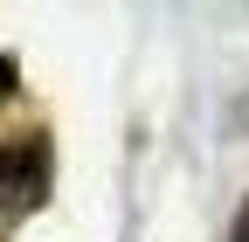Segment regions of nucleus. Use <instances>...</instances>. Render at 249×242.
<instances>
[{
	"instance_id": "f257e3e1",
	"label": "nucleus",
	"mask_w": 249,
	"mask_h": 242,
	"mask_svg": "<svg viewBox=\"0 0 249 242\" xmlns=\"http://www.w3.org/2000/svg\"><path fill=\"white\" fill-rule=\"evenodd\" d=\"M35 201V153H0V228Z\"/></svg>"
},
{
	"instance_id": "f03ea898",
	"label": "nucleus",
	"mask_w": 249,
	"mask_h": 242,
	"mask_svg": "<svg viewBox=\"0 0 249 242\" xmlns=\"http://www.w3.org/2000/svg\"><path fill=\"white\" fill-rule=\"evenodd\" d=\"M7 90H14V63H0V97H7Z\"/></svg>"
},
{
	"instance_id": "7ed1b4c3",
	"label": "nucleus",
	"mask_w": 249,
	"mask_h": 242,
	"mask_svg": "<svg viewBox=\"0 0 249 242\" xmlns=\"http://www.w3.org/2000/svg\"><path fill=\"white\" fill-rule=\"evenodd\" d=\"M235 242H249V207H242V222H235Z\"/></svg>"
}]
</instances>
